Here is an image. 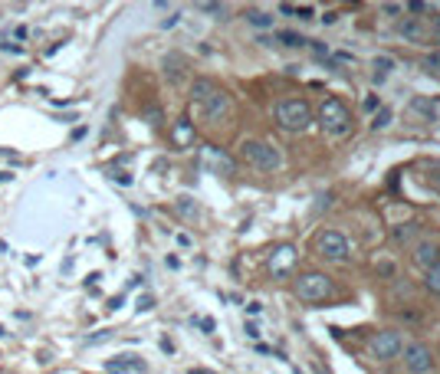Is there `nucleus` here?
Instances as JSON below:
<instances>
[{"instance_id":"nucleus-1","label":"nucleus","mask_w":440,"mask_h":374,"mask_svg":"<svg viewBox=\"0 0 440 374\" xmlns=\"http://www.w3.org/2000/svg\"><path fill=\"white\" fill-rule=\"evenodd\" d=\"M191 102L201 109V115L207 122H220L230 112V95L224 89H217L211 79H197L191 85Z\"/></svg>"},{"instance_id":"nucleus-2","label":"nucleus","mask_w":440,"mask_h":374,"mask_svg":"<svg viewBox=\"0 0 440 374\" xmlns=\"http://www.w3.org/2000/svg\"><path fill=\"white\" fill-rule=\"evenodd\" d=\"M319 125H322V132H329V135L345 138L348 132H352V112H348V105L342 102V99L329 95L319 109Z\"/></svg>"},{"instance_id":"nucleus-3","label":"nucleus","mask_w":440,"mask_h":374,"mask_svg":"<svg viewBox=\"0 0 440 374\" xmlns=\"http://www.w3.org/2000/svg\"><path fill=\"white\" fill-rule=\"evenodd\" d=\"M276 122H280L286 132H303L309 122H313V109L305 99H283L276 105Z\"/></svg>"},{"instance_id":"nucleus-4","label":"nucleus","mask_w":440,"mask_h":374,"mask_svg":"<svg viewBox=\"0 0 440 374\" xmlns=\"http://www.w3.org/2000/svg\"><path fill=\"white\" fill-rule=\"evenodd\" d=\"M240 154H243V161L250 164V168L266 171V174L276 171L280 168V161H283L280 151H276L273 145H266V141H243V145H240Z\"/></svg>"},{"instance_id":"nucleus-5","label":"nucleus","mask_w":440,"mask_h":374,"mask_svg":"<svg viewBox=\"0 0 440 374\" xmlns=\"http://www.w3.org/2000/svg\"><path fill=\"white\" fill-rule=\"evenodd\" d=\"M332 292V279L325 272H303L296 279V296L303 302H322Z\"/></svg>"},{"instance_id":"nucleus-6","label":"nucleus","mask_w":440,"mask_h":374,"mask_svg":"<svg viewBox=\"0 0 440 374\" xmlns=\"http://www.w3.org/2000/svg\"><path fill=\"white\" fill-rule=\"evenodd\" d=\"M315 250H319V256H325V260L342 263L348 256V240L342 237L339 230H325V233H319V240H315Z\"/></svg>"},{"instance_id":"nucleus-7","label":"nucleus","mask_w":440,"mask_h":374,"mask_svg":"<svg viewBox=\"0 0 440 374\" xmlns=\"http://www.w3.org/2000/svg\"><path fill=\"white\" fill-rule=\"evenodd\" d=\"M401 348H404V341H401L398 332H378L372 338V355L378 358V361H391V358H398Z\"/></svg>"},{"instance_id":"nucleus-8","label":"nucleus","mask_w":440,"mask_h":374,"mask_svg":"<svg viewBox=\"0 0 440 374\" xmlns=\"http://www.w3.org/2000/svg\"><path fill=\"white\" fill-rule=\"evenodd\" d=\"M299 253L296 247H289V243H283V247H276L270 253V272L276 276V279H286L289 272H293V266H296Z\"/></svg>"},{"instance_id":"nucleus-9","label":"nucleus","mask_w":440,"mask_h":374,"mask_svg":"<svg viewBox=\"0 0 440 374\" xmlns=\"http://www.w3.org/2000/svg\"><path fill=\"white\" fill-rule=\"evenodd\" d=\"M404 365H407V371L411 374H427L434 368V355H431V348L427 345H407L404 348Z\"/></svg>"},{"instance_id":"nucleus-10","label":"nucleus","mask_w":440,"mask_h":374,"mask_svg":"<svg viewBox=\"0 0 440 374\" xmlns=\"http://www.w3.org/2000/svg\"><path fill=\"white\" fill-rule=\"evenodd\" d=\"M414 263L421 266L424 272H427V269H434V266L440 263V247H437V243H431V240H424V243H417Z\"/></svg>"},{"instance_id":"nucleus-11","label":"nucleus","mask_w":440,"mask_h":374,"mask_svg":"<svg viewBox=\"0 0 440 374\" xmlns=\"http://www.w3.org/2000/svg\"><path fill=\"white\" fill-rule=\"evenodd\" d=\"M105 371L109 374H128V371H145V361L142 358H132V355H119L112 358V361H105Z\"/></svg>"},{"instance_id":"nucleus-12","label":"nucleus","mask_w":440,"mask_h":374,"mask_svg":"<svg viewBox=\"0 0 440 374\" xmlns=\"http://www.w3.org/2000/svg\"><path fill=\"white\" fill-rule=\"evenodd\" d=\"M204 161L211 164L217 174H234V161H230L227 154L220 151V148H214V145H207L204 148Z\"/></svg>"},{"instance_id":"nucleus-13","label":"nucleus","mask_w":440,"mask_h":374,"mask_svg":"<svg viewBox=\"0 0 440 374\" xmlns=\"http://www.w3.org/2000/svg\"><path fill=\"white\" fill-rule=\"evenodd\" d=\"M398 30H401V36H404V40H414V43L427 40V26H424V17H407L404 23L398 26Z\"/></svg>"},{"instance_id":"nucleus-14","label":"nucleus","mask_w":440,"mask_h":374,"mask_svg":"<svg viewBox=\"0 0 440 374\" xmlns=\"http://www.w3.org/2000/svg\"><path fill=\"white\" fill-rule=\"evenodd\" d=\"M171 138H174V145L178 148H187L191 141H194V125L187 119H178L174 122V132H171Z\"/></svg>"},{"instance_id":"nucleus-15","label":"nucleus","mask_w":440,"mask_h":374,"mask_svg":"<svg viewBox=\"0 0 440 374\" xmlns=\"http://www.w3.org/2000/svg\"><path fill=\"white\" fill-rule=\"evenodd\" d=\"M372 76H374V82H384V79L391 76V69H394V60H391V56H374V63H372Z\"/></svg>"},{"instance_id":"nucleus-16","label":"nucleus","mask_w":440,"mask_h":374,"mask_svg":"<svg viewBox=\"0 0 440 374\" xmlns=\"http://www.w3.org/2000/svg\"><path fill=\"white\" fill-rule=\"evenodd\" d=\"M181 66H184L181 56H168V60H164V73H168L171 82H181Z\"/></svg>"},{"instance_id":"nucleus-17","label":"nucleus","mask_w":440,"mask_h":374,"mask_svg":"<svg viewBox=\"0 0 440 374\" xmlns=\"http://www.w3.org/2000/svg\"><path fill=\"white\" fill-rule=\"evenodd\" d=\"M424 286H427L434 296H440V263L434 266V269H427V276H424Z\"/></svg>"},{"instance_id":"nucleus-18","label":"nucleus","mask_w":440,"mask_h":374,"mask_svg":"<svg viewBox=\"0 0 440 374\" xmlns=\"http://www.w3.org/2000/svg\"><path fill=\"white\" fill-rule=\"evenodd\" d=\"M414 233H417V223H401V227H394V243H407Z\"/></svg>"},{"instance_id":"nucleus-19","label":"nucleus","mask_w":440,"mask_h":374,"mask_svg":"<svg viewBox=\"0 0 440 374\" xmlns=\"http://www.w3.org/2000/svg\"><path fill=\"white\" fill-rule=\"evenodd\" d=\"M424 26H427V40H440V14L424 17Z\"/></svg>"},{"instance_id":"nucleus-20","label":"nucleus","mask_w":440,"mask_h":374,"mask_svg":"<svg viewBox=\"0 0 440 374\" xmlns=\"http://www.w3.org/2000/svg\"><path fill=\"white\" fill-rule=\"evenodd\" d=\"M388 125H391V109L388 105H381L378 115H374V122H372V128L378 132V128H388Z\"/></svg>"},{"instance_id":"nucleus-21","label":"nucleus","mask_w":440,"mask_h":374,"mask_svg":"<svg viewBox=\"0 0 440 374\" xmlns=\"http://www.w3.org/2000/svg\"><path fill=\"white\" fill-rule=\"evenodd\" d=\"M178 213H184V217H191V220H194V217H197V204L191 201V197H178Z\"/></svg>"},{"instance_id":"nucleus-22","label":"nucleus","mask_w":440,"mask_h":374,"mask_svg":"<svg viewBox=\"0 0 440 374\" xmlns=\"http://www.w3.org/2000/svg\"><path fill=\"white\" fill-rule=\"evenodd\" d=\"M276 40H280L283 43V46H303V36H299V33H293V30H283V33H276Z\"/></svg>"},{"instance_id":"nucleus-23","label":"nucleus","mask_w":440,"mask_h":374,"mask_svg":"<svg viewBox=\"0 0 440 374\" xmlns=\"http://www.w3.org/2000/svg\"><path fill=\"white\" fill-rule=\"evenodd\" d=\"M246 20H250L253 26H273V17H266L263 10H250V14H246Z\"/></svg>"},{"instance_id":"nucleus-24","label":"nucleus","mask_w":440,"mask_h":374,"mask_svg":"<svg viewBox=\"0 0 440 374\" xmlns=\"http://www.w3.org/2000/svg\"><path fill=\"white\" fill-rule=\"evenodd\" d=\"M424 69H427V73H440V50H434V53L424 56Z\"/></svg>"},{"instance_id":"nucleus-25","label":"nucleus","mask_w":440,"mask_h":374,"mask_svg":"<svg viewBox=\"0 0 440 374\" xmlns=\"http://www.w3.org/2000/svg\"><path fill=\"white\" fill-rule=\"evenodd\" d=\"M283 14H299V17H313V7L309 4H303V7H293V4H283Z\"/></svg>"},{"instance_id":"nucleus-26","label":"nucleus","mask_w":440,"mask_h":374,"mask_svg":"<svg viewBox=\"0 0 440 374\" xmlns=\"http://www.w3.org/2000/svg\"><path fill=\"white\" fill-rule=\"evenodd\" d=\"M414 109H417V112H424L427 119H434V105H431V102H424V99H414Z\"/></svg>"},{"instance_id":"nucleus-27","label":"nucleus","mask_w":440,"mask_h":374,"mask_svg":"<svg viewBox=\"0 0 440 374\" xmlns=\"http://www.w3.org/2000/svg\"><path fill=\"white\" fill-rule=\"evenodd\" d=\"M152 306H154V299H152V296H142V299H138V312H148Z\"/></svg>"},{"instance_id":"nucleus-28","label":"nucleus","mask_w":440,"mask_h":374,"mask_svg":"<svg viewBox=\"0 0 440 374\" xmlns=\"http://www.w3.org/2000/svg\"><path fill=\"white\" fill-rule=\"evenodd\" d=\"M201 10H207V14H224V4H201Z\"/></svg>"},{"instance_id":"nucleus-29","label":"nucleus","mask_w":440,"mask_h":374,"mask_svg":"<svg viewBox=\"0 0 440 374\" xmlns=\"http://www.w3.org/2000/svg\"><path fill=\"white\" fill-rule=\"evenodd\" d=\"M112 181H119V184H132V178H128L125 171H112Z\"/></svg>"},{"instance_id":"nucleus-30","label":"nucleus","mask_w":440,"mask_h":374,"mask_svg":"<svg viewBox=\"0 0 440 374\" xmlns=\"http://www.w3.org/2000/svg\"><path fill=\"white\" fill-rule=\"evenodd\" d=\"M407 10H411V14H424V10H427V4H407Z\"/></svg>"},{"instance_id":"nucleus-31","label":"nucleus","mask_w":440,"mask_h":374,"mask_svg":"<svg viewBox=\"0 0 440 374\" xmlns=\"http://www.w3.org/2000/svg\"><path fill=\"white\" fill-rule=\"evenodd\" d=\"M246 312H250V315H260L263 306H260V302H250V306H246Z\"/></svg>"},{"instance_id":"nucleus-32","label":"nucleus","mask_w":440,"mask_h":374,"mask_svg":"<svg viewBox=\"0 0 440 374\" xmlns=\"http://www.w3.org/2000/svg\"><path fill=\"white\" fill-rule=\"evenodd\" d=\"M4 50L7 53H23V46H17V43H4Z\"/></svg>"},{"instance_id":"nucleus-33","label":"nucleus","mask_w":440,"mask_h":374,"mask_svg":"<svg viewBox=\"0 0 440 374\" xmlns=\"http://www.w3.org/2000/svg\"><path fill=\"white\" fill-rule=\"evenodd\" d=\"M246 335H250V338H260V328H256V325H246Z\"/></svg>"},{"instance_id":"nucleus-34","label":"nucleus","mask_w":440,"mask_h":374,"mask_svg":"<svg viewBox=\"0 0 440 374\" xmlns=\"http://www.w3.org/2000/svg\"><path fill=\"white\" fill-rule=\"evenodd\" d=\"M191 374H211V371H191Z\"/></svg>"}]
</instances>
